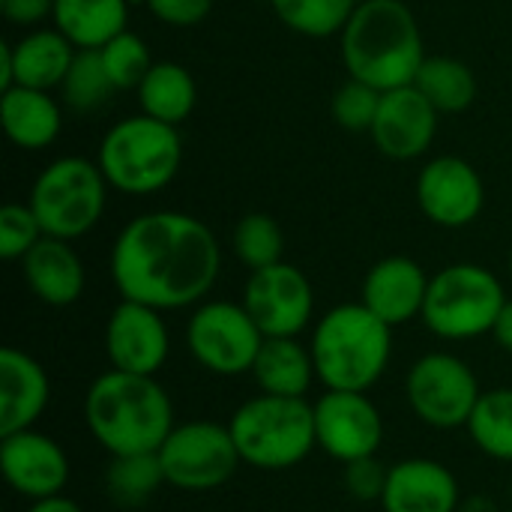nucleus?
I'll list each match as a JSON object with an SVG mask.
<instances>
[{
	"label": "nucleus",
	"instance_id": "obj_1",
	"mask_svg": "<svg viewBox=\"0 0 512 512\" xmlns=\"http://www.w3.org/2000/svg\"><path fill=\"white\" fill-rule=\"evenodd\" d=\"M108 273L123 300L159 312L195 309L222 273V249L207 222L177 210H153L120 228Z\"/></svg>",
	"mask_w": 512,
	"mask_h": 512
},
{
	"label": "nucleus",
	"instance_id": "obj_2",
	"mask_svg": "<svg viewBox=\"0 0 512 512\" xmlns=\"http://www.w3.org/2000/svg\"><path fill=\"white\" fill-rule=\"evenodd\" d=\"M84 426L108 456L156 453L171 435L174 405L156 375L102 372L84 393Z\"/></svg>",
	"mask_w": 512,
	"mask_h": 512
},
{
	"label": "nucleus",
	"instance_id": "obj_3",
	"mask_svg": "<svg viewBox=\"0 0 512 512\" xmlns=\"http://www.w3.org/2000/svg\"><path fill=\"white\" fill-rule=\"evenodd\" d=\"M339 39L348 75L381 93L414 84L426 60L417 15L405 0H360Z\"/></svg>",
	"mask_w": 512,
	"mask_h": 512
},
{
	"label": "nucleus",
	"instance_id": "obj_4",
	"mask_svg": "<svg viewBox=\"0 0 512 512\" xmlns=\"http://www.w3.org/2000/svg\"><path fill=\"white\" fill-rule=\"evenodd\" d=\"M309 351L324 390L369 393L393 360V327L363 303H339L315 321Z\"/></svg>",
	"mask_w": 512,
	"mask_h": 512
},
{
	"label": "nucleus",
	"instance_id": "obj_5",
	"mask_svg": "<svg viewBox=\"0 0 512 512\" xmlns=\"http://www.w3.org/2000/svg\"><path fill=\"white\" fill-rule=\"evenodd\" d=\"M96 162L111 189L132 198L156 195L174 183L183 162V141L177 126L132 114L102 135Z\"/></svg>",
	"mask_w": 512,
	"mask_h": 512
},
{
	"label": "nucleus",
	"instance_id": "obj_6",
	"mask_svg": "<svg viewBox=\"0 0 512 512\" xmlns=\"http://www.w3.org/2000/svg\"><path fill=\"white\" fill-rule=\"evenodd\" d=\"M228 429L243 465L255 471H291L318 450L309 399L261 393L231 414Z\"/></svg>",
	"mask_w": 512,
	"mask_h": 512
},
{
	"label": "nucleus",
	"instance_id": "obj_7",
	"mask_svg": "<svg viewBox=\"0 0 512 512\" xmlns=\"http://www.w3.org/2000/svg\"><path fill=\"white\" fill-rule=\"evenodd\" d=\"M504 306L507 294L501 279L489 267L462 261L432 276L420 321L444 342H471L492 336Z\"/></svg>",
	"mask_w": 512,
	"mask_h": 512
},
{
	"label": "nucleus",
	"instance_id": "obj_8",
	"mask_svg": "<svg viewBox=\"0 0 512 512\" xmlns=\"http://www.w3.org/2000/svg\"><path fill=\"white\" fill-rule=\"evenodd\" d=\"M108 180L99 162L87 156H60L48 162L30 189V210L36 213L45 237L78 240L96 228L105 213Z\"/></svg>",
	"mask_w": 512,
	"mask_h": 512
},
{
	"label": "nucleus",
	"instance_id": "obj_9",
	"mask_svg": "<svg viewBox=\"0 0 512 512\" xmlns=\"http://www.w3.org/2000/svg\"><path fill=\"white\" fill-rule=\"evenodd\" d=\"M483 396L477 372L450 351H429L405 375V399L414 417L438 432L465 429Z\"/></svg>",
	"mask_w": 512,
	"mask_h": 512
},
{
	"label": "nucleus",
	"instance_id": "obj_10",
	"mask_svg": "<svg viewBox=\"0 0 512 512\" xmlns=\"http://www.w3.org/2000/svg\"><path fill=\"white\" fill-rule=\"evenodd\" d=\"M264 339L267 336L258 330L246 306L234 300H204L192 309L186 324V348L192 360L216 378L252 372Z\"/></svg>",
	"mask_w": 512,
	"mask_h": 512
},
{
	"label": "nucleus",
	"instance_id": "obj_11",
	"mask_svg": "<svg viewBox=\"0 0 512 512\" xmlns=\"http://www.w3.org/2000/svg\"><path fill=\"white\" fill-rule=\"evenodd\" d=\"M165 483L180 492H213L225 486L243 465L228 423L189 420L177 423L156 450Z\"/></svg>",
	"mask_w": 512,
	"mask_h": 512
},
{
	"label": "nucleus",
	"instance_id": "obj_12",
	"mask_svg": "<svg viewBox=\"0 0 512 512\" xmlns=\"http://www.w3.org/2000/svg\"><path fill=\"white\" fill-rule=\"evenodd\" d=\"M240 303L267 339H297L315 315V291L309 276L285 261L252 270Z\"/></svg>",
	"mask_w": 512,
	"mask_h": 512
},
{
	"label": "nucleus",
	"instance_id": "obj_13",
	"mask_svg": "<svg viewBox=\"0 0 512 512\" xmlns=\"http://www.w3.org/2000/svg\"><path fill=\"white\" fill-rule=\"evenodd\" d=\"M315 408L318 450L342 465L378 456L384 444V417L366 393L324 390Z\"/></svg>",
	"mask_w": 512,
	"mask_h": 512
},
{
	"label": "nucleus",
	"instance_id": "obj_14",
	"mask_svg": "<svg viewBox=\"0 0 512 512\" xmlns=\"http://www.w3.org/2000/svg\"><path fill=\"white\" fill-rule=\"evenodd\" d=\"M417 207L438 228H468L486 207L480 171L462 156H435L417 174Z\"/></svg>",
	"mask_w": 512,
	"mask_h": 512
},
{
	"label": "nucleus",
	"instance_id": "obj_15",
	"mask_svg": "<svg viewBox=\"0 0 512 512\" xmlns=\"http://www.w3.org/2000/svg\"><path fill=\"white\" fill-rule=\"evenodd\" d=\"M105 354L111 369L156 375L171 354V333L159 309L120 300L105 324Z\"/></svg>",
	"mask_w": 512,
	"mask_h": 512
},
{
	"label": "nucleus",
	"instance_id": "obj_16",
	"mask_svg": "<svg viewBox=\"0 0 512 512\" xmlns=\"http://www.w3.org/2000/svg\"><path fill=\"white\" fill-rule=\"evenodd\" d=\"M0 471L9 489L30 504L63 495L72 474L66 450L36 429L0 435Z\"/></svg>",
	"mask_w": 512,
	"mask_h": 512
},
{
	"label": "nucleus",
	"instance_id": "obj_17",
	"mask_svg": "<svg viewBox=\"0 0 512 512\" xmlns=\"http://www.w3.org/2000/svg\"><path fill=\"white\" fill-rule=\"evenodd\" d=\"M369 135L378 153L387 159H417L432 147L438 135V108L414 84L384 90Z\"/></svg>",
	"mask_w": 512,
	"mask_h": 512
},
{
	"label": "nucleus",
	"instance_id": "obj_18",
	"mask_svg": "<svg viewBox=\"0 0 512 512\" xmlns=\"http://www.w3.org/2000/svg\"><path fill=\"white\" fill-rule=\"evenodd\" d=\"M432 276L408 255L375 261L363 279L360 303L390 327H402L423 315Z\"/></svg>",
	"mask_w": 512,
	"mask_h": 512
},
{
	"label": "nucleus",
	"instance_id": "obj_19",
	"mask_svg": "<svg viewBox=\"0 0 512 512\" xmlns=\"http://www.w3.org/2000/svg\"><path fill=\"white\" fill-rule=\"evenodd\" d=\"M459 507L462 489L444 462L414 456L390 465L381 495L384 512H459Z\"/></svg>",
	"mask_w": 512,
	"mask_h": 512
},
{
	"label": "nucleus",
	"instance_id": "obj_20",
	"mask_svg": "<svg viewBox=\"0 0 512 512\" xmlns=\"http://www.w3.org/2000/svg\"><path fill=\"white\" fill-rule=\"evenodd\" d=\"M51 402L48 372L21 348L0 351V435L33 429Z\"/></svg>",
	"mask_w": 512,
	"mask_h": 512
},
{
	"label": "nucleus",
	"instance_id": "obj_21",
	"mask_svg": "<svg viewBox=\"0 0 512 512\" xmlns=\"http://www.w3.org/2000/svg\"><path fill=\"white\" fill-rule=\"evenodd\" d=\"M21 273L30 294L51 309L78 303L87 285V273L78 252L72 249L69 240H57V237H42L21 258Z\"/></svg>",
	"mask_w": 512,
	"mask_h": 512
},
{
	"label": "nucleus",
	"instance_id": "obj_22",
	"mask_svg": "<svg viewBox=\"0 0 512 512\" xmlns=\"http://www.w3.org/2000/svg\"><path fill=\"white\" fill-rule=\"evenodd\" d=\"M0 120L6 138L21 150H45L63 129V111L48 90L9 87L0 96Z\"/></svg>",
	"mask_w": 512,
	"mask_h": 512
},
{
	"label": "nucleus",
	"instance_id": "obj_23",
	"mask_svg": "<svg viewBox=\"0 0 512 512\" xmlns=\"http://www.w3.org/2000/svg\"><path fill=\"white\" fill-rule=\"evenodd\" d=\"M78 48L57 27L27 30L18 42H12V87L54 90L63 84Z\"/></svg>",
	"mask_w": 512,
	"mask_h": 512
},
{
	"label": "nucleus",
	"instance_id": "obj_24",
	"mask_svg": "<svg viewBox=\"0 0 512 512\" xmlns=\"http://www.w3.org/2000/svg\"><path fill=\"white\" fill-rule=\"evenodd\" d=\"M249 375L261 393L288 399H306L318 381L312 351L300 339H264Z\"/></svg>",
	"mask_w": 512,
	"mask_h": 512
},
{
	"label": "nucleus",
	"instance_id": "obj_25",
	"mask_svg": "<svg viewBox=\"0 0 512 512\" xmlns=\"http://www.w3.org/2000/svg\"><path fill=\"white\" fill-rule=\"evenodd\" d=\"M132 0H54V27L75 48H102L126 30Z\"/></svg>",
	"mask_w": 512,
	"mask_h": 512
},
{
	"label": "nucleus",
	"instance_id": "obj_26",
	"mask_svg": "<svg viewBox=\"0 0 512 512\" xmlns=\"http://www.w3.org/2000/svg\"><path fill=\"white\" fill-rule=\"evenodd\" d=\"M135 93H138L141 114L171 123V126H180L183 120H189L198 102V87H195L192 72L174 60L153 63Z\"/></svg>",
	"mask_w": 512,
	"mask_h": 512
},
{
	"label": "nucleus",
	"instance_id": "obj_27",
	"mask_svg": "<svg viewBox=\"0 0 512 512\" xmlns=\"http://www.w3.org/2000/svg\"><path fill=\"white\" fill-rule=\"evenodd\" d=\"M414 87L438 108V114H462L477 99V75L468 63L456 57H426Z\"/></svg>",
	"mask_w": 512,
	"mask_h": 512
},
{
	"label": "nucleus",
	"instance_id": "obj_28",
	"mask_svg": "<svg viewBox=\"0 0 512 512\" xmlns=\"http://www.w3.org/2000/svg\"><path fill=\"white\" fill-rule=\"evenodd\" d=\"M165 486V471L156 453L111 456L105 468V492L117 507H141Z\"/></svg>",
	"mask_w": 512,
	"mask_h": 512
},
{
	"label": "nucleus",
	"instance_id": "obj_29",
	"mask_svg": "<svg viewBox=\"0 0 512 512\" xmlns=\"http://www.w3.org/2000/svg\"><path fill=\"white\" fill-rule=\"evenodd\" d=\"M465 432L495 462H512V387L483 390Z\"/></svg>",
	"mask_w": 512,
	"mask_h": 512
},
{
	"label": "nucleus",
	"instance_id": "obj_30",
	"mask_svg": "<svg viewBox=\"0 0 512 512\" xmlns=\"http://www.w3.org/2000/svg\"><path fill=\"white\" fill-rule=\"evenodd\" d=\"M60 93H63L66 108H72L78 114H93L111 102L117 87L105 72L99 48H78V54L60 84Z\"/></svg>",
	"mask_w": 512,
	"mask_h": 512
},
{
	"label": "nucleus",
	"instance_id": "obj_31",
	"mask_svg": "<svg viewBox=\"0 0 512 512\" xmlns=\"http://www.w3.org/2000/svg\"><path fill=\"white\" fill-rule=\"evenodd\" d=\"M360 0H270L279 21L309 39H327L345 30Z\"/></svg>",
	"mask_w": 512,
	"mask_h": 512
},
{
	"label": "nucleus",
	"instance_id": "obj_32",
	"mask_svg": "<svg viewBox=\"0 0 512 512\" xmlns=\"http://www.w3.org/2000/svg\"><path fill=\"white\" fill-rule=\"evenodd\" d=\"M231 249L249 270H264L282 261L285 234L282 225L267 213H246L231 231Z\"/></svg>",
	"mask_w": 512,
	"mask_h": 512
},
{
	"label": "nucleus",
	"instance_id": "obj_33",
	"mask_svg": "<svg viewBox=\"0 0 512 512\" xmlns=\"http://www.w3.org/2000/svg\"><path fill=\"white\" fill-rule=\"evenodd\" d=\"M99 54H102L105 72L117 90H138V84L144 81V75L153 66L147 42L132 30L117 33L111 42H105L99 48Z\"/></svg>",
	"mask_w": 512,
	"mask_h": 512
},
{
	"label": "nucleus",
	"instance_id": "obj_34",
	"mask_svg": "<svg viewBox=\"0 0 512 512\" xmlns=\"http://www.w3.org/2000/svg\"><path fill=\"white\" fill-rule=\"evenodd\" d=\"M378 105H381L378 87L348 78L330 99V117L336 120V126L348 132H369L378 117Z\"/></svg>",
	"mask_w": 512,
	"mask_h": 512
},
{
	"label": "nucleus",
	"instance_id": "obj_35",
	"mask_svg": "<svg viewBox=\"0 0 512 512\" xmlns=\"http://www.w3.org/2000/svg\"><path fill=\"white\" fill-rule=\"evenodd\" d=\"M45 237L30 204H6L0 207V258L21 261L39 240Z\"/></svg>",
	"mask_w": 512,
	"mask_h": 512
},
{
	"label": "nucleus",
	"instance_id": "obj_36",
	"mask_svg": "<svg viewBox=\"0 0 512 512\" xmlns=\"http://www.w3.org/2000/svg\"><path fill=\"white\" fill-rule=\"evenodd\" d=\"M387 474H390V465H381L378 456H366V459H357V462L345 465L342 483H345V492L351 495V501H357V504H381Z\"/></svg>",
	"mask_w": 512,
	"mask_h": 512
},
{
	"label": "nucleus",
	"instance_id": "obj_37",
	"mask_svg": "<svg viewBox=\"0 0 512 512\" xmlns=\"http://www.w3.org/2000/svg\"><path fill=\"white\" fill-rule=\"evenodd\" d=\"M150 15L168 27H195L201 24L210 12H213V3L216 0H144Z\"/></svg>",
	"mask_w": 512,
	"mask_h": 512
},
{
	"label": "nucleus",
	"instance_id": "obj_38",
	"mask_svg": "<svg viewBox=\"0 0 512 512\" xmlns=\"http://www.w3.org/2000/svg\"><path fill=\"white\" fill-rule=\"evenodd\" d=\"M0 15L24 30H36L54 15V0H0Z\"/></svg>",
	"mask_w": 512,
	"mask_h": 512
},
{
	"label": "nucleus",
	"instance_id": "obj_39",
	"mask_svg": "<svg viewBox=\"0 0 512 512\" xmlns=\"http://www.w3.org/2000/svg\"><path fill=\"white\" fill-rule=\"evenodd\" d=\"M492 339L498 342L501 351L512 354V300H507V306L501 309V315L495 321V330H492Z\"/></svg>",
	"mask_w": 512,
	"mask_h": 512
},
{
	"label": "nucleus",
	"instance_id": "obj_40",
	"mask_svg": "<svg viewBox=\"0 0 512 512\" xmlns=\"http://www.w3.org/2000/svg\"><path fill=\"white\" fill-rule=\"evenodd\" d=\"M27 512H84L72 498L66 495H54V498H42V501H33Z\"/></svg>",
	"mask_w": 512,
	"mask_h": 512
},
{
	"label": "nucleus",
	"instance_id": "obj_41",
	"mask_svg": "<svg viewBox=\"0 0 512 512\" xmlns=\"http://www.w3.org/2000/svg\"><path fill=\"white\" fill-rule=\"evenodd\" d=\"M0 87L3 90L12 87V42L0 45Z\"/></svg>",
	"mask_w": 512,
	"mask_h": 512
},
{
	"label": "nucleus",
	"instance_id": "obj_42",
	"mask_svg": "<svg viewBox=\"0 0 512 512\" xmlns=\"http://www.w3.org/2000/svg\"><path fill=\"white\" fill-rule=\"evenodd\" d=\"M459 512H498L492 507V501H486V498H471V501H462V507Z\"/></svg>",
	"mask_w": 512,
	"mask_h": 512
},
{
	"label": "nucleus",
	"instance_id": "obj_43",
	"mask_svg": "<svg viewBox=\"0 0 512 512\" xmlns=\"http://www.w3.org/2000/svg\"><path fill=\"white\" fill-rule=\"evenodd\" d=\"M510 279H512V249H510Z\"/></svg>",
	"mask_w": 512,
	"mask_h": 512
},
{
	"label": "nucleus",
	"instance_id": "obj_44",
	"mask_svg": "<svg viewBox=\"0 0 512 512\" xmlns=\"http://www.w3.org/2000/svg\"><path fill=\"white\" fill-rule=\"evenodd\" d=\"M132 3H135V0H132Z\"/></svg>",
	"mask_w": 512,
	"mask_h": 512
},
{
	"label": "nucleus",
	"instance_id": "obj_45",
	"mask_svg": "<svg viewBox=\"0 0 512 512\" xmlns=\"http://www.w3.org/2000/svg\"><path fill=\"white\" fill-rule=\"evenodd\" d=\"M510 512H512V510H510Z\"/></svg>",
	"mask_w": 512,
	"mask_h": 512
}]
</instances>
